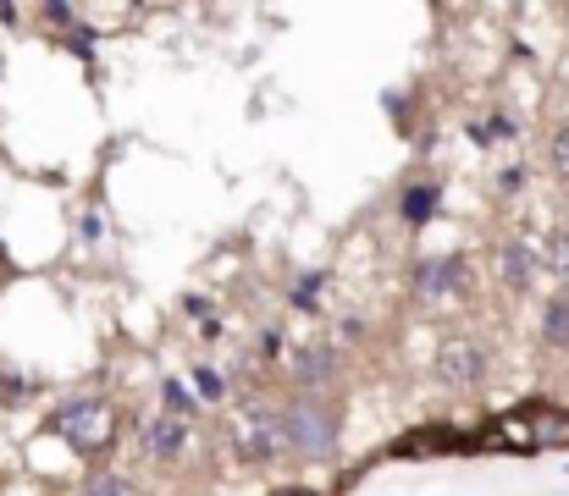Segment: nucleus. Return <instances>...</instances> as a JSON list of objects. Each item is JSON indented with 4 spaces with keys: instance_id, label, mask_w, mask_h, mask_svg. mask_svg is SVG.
Listing matches in <instances>:
<instances>
[{
    "instance_id": "1",
    "label": "nucleus",
    "mask_w": 569,
    "mask_h": 496,
    "mask_svg": "<svg viewBox=\"0 0 569 496\" xmlns=\"http://www.w3.org/2000/svg\"><path fill=\"white\" fill-rule=\"evenodd\" d=\"M476 447H487V453H520V458H526V453H553V447L565 453L569 408H559V403H526V408H515V414H498Z\"/></svg>"
},
{
    "instance_id": "2",
    "label": "nucleus",
    "mask_w": 569,
    "mask_h": 496,
    "mask_svg": "<svg viewBox=\"0 0 569 496\" xmlns=\"http://www.w3.org/2000/svg\"><path fill=\"white\" fill-rule=\"evenodd\" d=\"M117 431H122V408H117L111 397H72V403H61L56 419H50V436H61L78 458L106 453V447L117 442Z\"/></svg>"
},
{
    "instance_id": "3",
    "label": "nucleus",
    "mask_w": 569,
    "mask_h": 496,
    "mask_svg": "<svg viewBox=\"0 0 569 496\" xmlns=\"http://www.w3.org/2000/svg\"><path fill=\"white\" fill-rule=\"evenodd\" d=\"M277 419H282V447H293L299 458L321 464V458L338 453V408H332V403L299 397V403H293L288 414H277Z\"/></svg>"
},
{
    "instance_id": "4",
    "label": "nucleus",
    "mask_w": 569,
    "mask_h": 496,
    "mask_svg": "<svg viewBox=\"0 0 569 496\" xmlns=\"http://www.w3.org/2000/svg\"><path fill=\"white\" fill-rule=\"evenodd\" d=\"M470 287H476V271L459 254H437V260H420L415 265V293L431 310H453L459 298H470Z\"/></svg>"
},
{
    "instance_id": "5",
    "label": "nucleus",
    "mask_w": 569,
    "mask_h": 496,
    "mask_svg": "<svg viewBox=\"0 0 569 496\" xmlns=\"http://www.w3.org/2000/svg\"><path fill=\"white\" fill-rule=\"evenodd\" d=\"M232 453H238L243 464L277 458V453H282V419L266 414V408H243V414L232 419Z\"/></svg>"
},
{
    "instance_id": "6",
    "label": "nucleus",
    "mask_w": 569,
    "mask_h": 496,
    "mask_svg": "<svg viewBox=\"0 0 569 496\" xmlns=\"http://www.w3.org/2000/svg\"><path fill=\"white\" fill-rule=\"evenodd\" d=\"M481 375H487V347H481V342L453 336V342L437 347V381H442V386H476Z\"/></svg>"
},
{
    "instance_id": "7",
    "label": "nucleus",
    "mask_w": 569,
    "mask_h": 496,
    "mask_svg": "<svg viewBox=\"0 0 569 496\" xmlns=\"http://www.w3.org/2000/svg\"><path fill=\"white\" fill-rule=\"evenodd\" d=\"M437 453H476V442L459 436V431H448V425H426V431H409L392 447V458H437Z\"/></svg>"
},
{
    "instance_id": "8",
    "label": "nucleus",
    "mask_w": 569,
    "mask_h": 496,
    "mask_svg": "<svg viewBox=\"0 0 569 496\" xmlns=\"http://www.w3.org/2000/svg\"><path fill=\"white\" fill-rule=\"evenodd\" d=\"M139 447H144L150 458L172 464V458L189 447V425H183V419H172V414H156V419H144V431H139Z\"/></svg>"
},
{
    "instance_id": "9",
    "label": "nucleus",
    "mask_w": 569,
    "mask_h": 496,
    "mask_svg": "<svg viewBox=\"0 0 569 496\" xmlns=\"http://www.w3.org/2000/svg\"><path fill=\"white\" fill-rule=\"evenodd\" d=\"M293 375L316 392V386H327L332 381V347L327 342H305V347H293Z\"/></svg>"
},
{
    "instance_id": "10",
    "label": "nucleus",
    "mask_w": 569,
    "mask_h": 496,
    "mask_svg": "<svg viewBox=\"0 0 569 496\" xmlns=\"http://www.w3.org/2000/svg\"><path fill=\"white\" fill-rule=\"evenodd\" d=\"M437 199H442V188H437V182H415V188L403 193V221L426 226V221L437 215Z\"/></svg>"
},
{
    "instance_id": "11",
    "label": "nucleus",
    "mask_w": 569,
    "mask_h": 496,
    "mask_svg": "<svg viewBox=\"0 0 569 496\" xmlns=\"http://www.w3.org/2000/svg\"><path fill=\"white\" fill-rule=\"evenodd\" d=\"M531 276H537V254L526 243H509L503 249V282L509 287H531Z\"/></svg>"
},
{
    "instance_id": "12",
    "label": "nucleus",
    "mask_w": 569,
    "mask_h": 496,
    "mask_svg": "<svg viewBox=\"0 0 569 496\" xmlns=\"http://www.w3.org/2000/svg\"><path fill=\"white\" fill-rule=\"evenodd\" d=\"M542 336H548V347H569V298H553V304H548Z\"/></svg>"
},
{
    "instance_id": "13",
    "label": "nucleus",
    "mask_w": 569,
    "mask_h": 496,
    "mask_svg": "<svg viewBox=\"0 0 569 496\" xmlns=\"http://www.w3.org/2000/svg\"><path fill=\"white\" fill-rule=\"evenodd\" d=\"M78 496H139V492H133V480H128V475H89Z\"/></svg>"
},
{
    "instance_id": "14",
    "label": "nucleus",
    "mask_w": 569,
    "mask_h": 496,
    "mask_svg": "<svg viewBox=\"0 0 569 496\" xmlns=\"http://www.w3.org/2000/svg\"><path fill=\"white\" fill-rule=\"evenodd\" d=\"M548 271L569 287V226H559V232L548 237Z\"/></svg>"
},
{
    "instance_id": "15",
    "label": "nucleus",
    "mask_w": 569,
    "mask_h": 496,
    "mask_svg": "<svg viewBox=\"0 0 569 496\" xmlns=\"http://www.w3.org/2000/svg\"><path fill=\"white\" fill-rule=\"evenodd\" d=\"M193 392H199V403H221V397H227V392H221V375L204 370V364L193 370Z\"/></svg>"
},
{
    "instance_id": "16",
    "label": "nucleus",
    "mask_w": 569,
    "mask_h": 496,
    "mask_svg": "<svg viewBox=\"0 0 569 496\" xmlns=\"http://www.w3.org/2000/svg\"><path fill=\"white\" fill-rule=\"evenodd\" d=\"M161 392H167V414H172V419H183V414L193 408V392L183 386V381H167Z\"/></svg>"
},
{
    "instance_id": "17",
    "label": "nucleus",
    "mask_w": 569,
    "mask_h": 496,
    "mask_svg": "<svg viewBox=\"0 0 569 496\" xmlns=\"http://www.w3.org/2000/svg\"><path fill=\"white\" fill-rule=\"evenodd\" d=\"M515 133H520V128H515L509 117H492V122H487V128H481L476 139H515Z\"/></svg>"
},
{
    "instance_id": "18",
    "label": "nucleus",
    "mask_w": 569,
    "mask_h": 496,
    "mask_svg": "<svg viewBox=\"0 0 569 496\" xmlns=\"http://www.w3.org/2000/svg\"><path fill=\"white\" fill-rule=\"evenodd\" d=\"M316 287H321V271H310V276L299 282V293H293V304H299V310H310V298H316Z\"/></svg>"
},
{
    "instance_id": "19",
    "label": "nucleus",
    "mask_w": 569,
    "mask_h": 496,
    "mask_svg": "<svg viewBox=\"0 0 569 496\" xmlns=\"http://www.w3.org/2000/svg\"><path fill=\"white\" fill-rule=\"evenodd\" d=\"M553 165H559V176H569V128H559V139H553Z\"/></svg>"
},
{
    "instance_id": "20",
    "label": "nucleus",
    "mask_w": 569,
    "mask_h": 496,
    "mask_svg": "<svg viewBox=\"0 0 569 496\" xmlns=\"http://www.w3.org/2000/svg\"><path fill=\"white\" fill-rule=\"evenodd\" d=\"M277 496H316V492H305V486H288V492H277Z\"/></svg>"
}]
</instances>
